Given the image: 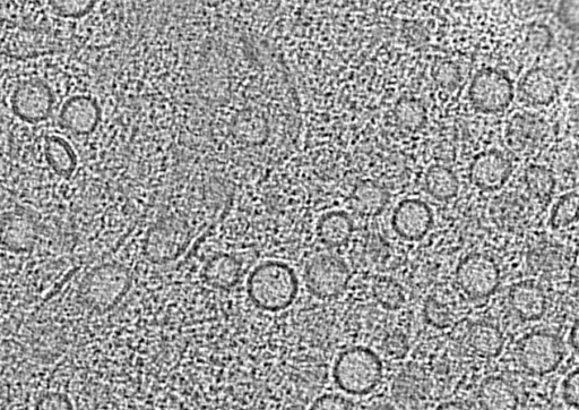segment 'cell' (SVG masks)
<instances>
[{
	"label": "cell",
	"mask_w": 579,
	"mask_h": 410,
	"mask_svg": "<svg viewBox=\"0 0 579 410\" xmlns=\"http://www.w3.org/2000/svg\"><path fill=\"white\" fill-rule=\"evenodd\" d=\"M436 410H473L470 406L460 403V401H448L437 407Z\"/></svg>",
	"instance_id": "ab89813d"
},
{
	"label": "cell",
	"mask_w": 579,
	"mask_h": 410,
	"mask_svg": "<svg viewBox=\"0 0 579 410\" xmlns=\"http://www.w3.org/2000/svg\"><path fill=\"white\" fill-rule=\"evenodd\" d=\"M132 287V275L119 263H105L94 268L83 281L82 300L89 309L106 313L124 300Z\"/></svg>",
	"instance_id": "277c9868"
},
{
	"label": "cell",
	"mask_w": 579,
	"mask_h": 410,
	"mask_svg": "<svg viewBox=\"0 0 579 410\" xmlns=\"http://www.w3.org/2000/svg\"><path fill=\"white\" fill-rule=\"evenodd\" d=\"M391 391L395 403L402 409L419 410L430 397L428 375L417 365L406 366L396 374Z\"/></svg>",
	"instance_id": "4fadbf2b"
},
{
	"label": "cell",
	"mask_w": 579,
	"mask_h": 410,
	"mask_svg": "<svg viewBox=\"0 0 579 410\" xmlns=\"http://www.w3.org/2000/svg\"><path fill=\"white\" fill-rule=\"evenodd\" d=\"M553 40V34L546 24L532 23L527 27L526 44L534 53L546 51Z\"/></svg>",
	"instance_id": "d6a6232c"
},
{
	"label": "cell",
	"mask_w": 579,
	"mask_h": 410,
	"mask_svg": "<svg viewBox=\"0 0 579 410\" xmlns=\"http://www.w3.org/2000/svg\"><path fill=\"white\" fill-rule=\"evenodd\" d=\"M39 237L37 213L28 208H15L0 219V244L13 253H27Z\"/></svg>",
	"instance_id": "8fae6325"
},
{
	"label": "cell",
	"mask_w": 579,
	"mask_h": 410,
	"mask_svg": "<svg viewBox=\"0 0 579 410\" xmlns=\"http://www.w3.org/2000/svg\"><path fill=\"white\" fill-rule=\"evenodd\" d=\"M370 410H396V408L387 403H378L371 407Z\"/></svg>",
	"instance_id": "b9f144b4"
},
{
	"label": "cell",
	"mask_w": 579,
	"mask_h": 410,
	"mask_svg": "<svg viewBox=\"0 0 579 410\" xmlns=\"http://www.w3.org/2000/svg\"><path fill=\"white\" fill-rule=\"evenodd\" d=\"M53 12L65 19H81L91 13L95 2H50Z\"/></svg>",
	"instance_id": "836d02e7"
},
{
	"label": "cell",
	"mask_w": 579,
	"mask_h": 410,
	"mask_svg": "<svg viewBox=\"0 0 579 410\" xmlns=\"http://www.w3.org/2000/svg\"><path fill=\"white\" fill-rule=\"evenodd\" d=\"M561 395L569 407L578 408L579 405V372L569 373L561 387Z\"/></svg>",
	"instance_id": "f35d334b"
},
{
	"label": "cell",
	"mask_w": 579,
	"mask_h": 410,
	"mask_svg": "<svg viewBox=\"0 0 579 410\" xmlns=\"http://www.w3.org/2000/svg\"><path fill=\"white\" fill-rule=\"evenodd\" d=\"M403 38L406 44L413 48L426 46L430 40V33L425 24L420 22H406L402 29Z\"/></svg>",
	"instance_id": "d590c367"
},
{
	"label": "cell",
	"mask_w": 579,
	"mask_h": 410,
	"mask_svg": "<svg viewBox=\"0 0 579 410\" xmlns=\"http://www.w3.org/2000/svg\"><path fill=\"white\" fill-rule=\"evenodd\" d=\"M563 341L551 332L535 331L518 344V360L524 369L543 377L555 372L564 360Z\"/></svg>",
	"instance_id": "52a82bcc"
},
{
	"label": "cell",
	"mask_w": 579,
	"mask_h": 410,
	"mask_svg": "<svg viewBox=\"0 0 579 410\" xmlns=\"http://www.w3.org/2000/svg\"><path fill=\"white\" fill-rule=\"evenodd\" d=\"M233 136L247 145H261L270 135L269 122L261 111L244 109L233 118L231 124Z\"/></svg>",
	"instance_id": "44dd1931"
},
{
	"label": "cell",
	"mask_w": 579,
	"mask_h": 410,
	"mask_svg": "<svg viewBox=\"0 0 579 410\" xmlns=\"http://www.w3.org/2000/svg\"><path fill=\"white\" fill-rule=\"evenodd\" d=\"M390 201V194L373 181L361 182L352 193L353 208L360 215L366 217H376L382 213Z\"/></svg>",
	"instance_id": "cb8c5ba5"
},
{
	"label": "cell",
	"mask_w": 579,
	"mask_h": 410,
	"mask_svg": "<svg viewBox=\"0 0 579 410\" xmlns=\"http://www.w3.org/2000/svg\"><path fill=\"white\" fill-rule=\"evenodd\" d=\"M512 162L503 152L489 150L475 156L470 167V178L478 189L495 192L504 187L512 175Z\"/></svg>",
	"instance_id": "5bb4252c"
},
{
	"label": "cell",
	"mask_w": 579,
	"mask_h": 410,
	"mask_svg": "<svg viewBox=\"0 0 579 410\" xmlns=\"http://www.w3.org/2000/svg\"><path fill=\"white\" fill-rule=\"evenodd\" d=\"M524 181L527 191L540 202L549 201L556 189L555 175L549 168L541 165L527 167Z\"/></svg>",
	"instance_id": "83f0119b"
},
{
	"label": "cell",
	"mask_w": 579,
	"mask_h": 410,
	"mask_svg": "<svg viewBox=\"0 0 579 410\" xmlns=\"http://www.w3.org/2000/svg\"><path fill=\"white\" fill-rule=\"evenodd\" d=\"M456 283L465 295L475 300L488 298L497 292L500 284V270L489 255L474 253L458 263Z\"/></svg>",
	"instance_id": "9c48e42d"
},
{
	"label": "cell",
	"mask_w": 579,
	"mask_h": 410,
	"mask_svg": "<svg viewBox=\"0 0 579 410\" xmlns=\"http://www.w3.org/2000/svg\"><path fill=\"white\" fill-rule=\"evenodd\" d=\"M570 345H572L575 352H578L579 348V322L578 320L575 321L572 330H570L569 336Z\"/></svg>",
	"instance_id": "60d3db41"
},
{
	"label": "cell",
	"mask_w": 579,
	"mask_h": 410,
	"mask_svg": "<svg viewBox=\"0 0 579 410\" xmlns=\"http://www.w3.org/2000/svg\"><path fill=\"white\" fill-rule=\"evenodd\" d=\"M509 304L523 321H539L548 309V298L543 288L533 280H524L509 290Z\"/></svg>",
	"instance_id": "e0dca14e"
},
{
	"label": "cell",
	"mask_w": 579,
	"mask_h": 410,
	"mask_svg": "<svg viewBox=\"0 0 579 410\" xmlns=\"http://www.w3.org/2000/svg\"><path fill=\"white\" fill-rule=\"evenodd\" d=\"M55 101L54 91L46 81L31 78L16 85L11 105L13 113L22 121L38 124L53 114Z\"/></svg>",
	"instance_id": "30bf717a"
},
{
	"label": "cell",
	"mask_w": 579,
	"mask_h": 410,
	"mask_svg": "<svg viewBox=\"0 0 579 410\" xmlns=\"http://www.w3.org/2000/svg\"><path fill=\"white\" fill-rule=\"evenodd\" d=\"M353 230L352 219L343 211L326 213L317 225L318 238L324 245L333 249L347 245L353 235Z\"/></svg>",
	"instance_id": "7402d4cb"
},
{
	"label": "cell",
	"mask_w": 579,
	"mask_h": 410,
	"mask_svg": "<svg viewBox=\"0 0 579 410\" xmlns=\"http://www.w3.org/2000/svg\"><path fill=\"white\" fill-rule=\"evenodd\" d=\"M63 51L64 41L53 31L0 16V55L25 61Z\"/></svg>",
	"instance_id": "7a4b0ae2"
},
{
	"label": "cell",
	"mask_w": 579,
	"mask_h": 410,
	"mask_svg": "<svg viewBox=\"0 0 579 410\" xmlns=\"http://www.w3.org/2000/svg\"><path fill=\"white\" fill-rule=\"evenodd\" d=\"M432 76L439 87L447 91L456 90L462 79L460 67L451 61L439 62L434 67Z\"/></svg>",
	"instance_id": "1f68e13d"
},
{
	"label": "cell",
	"mask_w": 579,
	"mask_h": 410,
	"mask_svg": "<svg viewBox=\"0 0 579 410\" xmlns=\"http://www.w3.org/2000/svg\"><path fill=\"white\" fill-rule=\"evenodd\" d=\"M478 400L482 410H517L520 404L512 384L499 377H491L481 383Z\"/></svg>",
	"instance_id": "ffe728a7"
},
{
	"label": "cell",
	"mask_w": 579,
	"mask_h": 410,
	"mask_svg": "<svg viewBox=\"0 0 579 410\" xmlns=\"http://www.w3.org/2000/svg\"><path fill=\"white\" fill-rule=\"evenodd\" d=\"M383 350L388 358L402 360L409 353V340L404 333L396 331L388 335L383 343Z\"/></svg>",
	"instance_id": "e575fe53"
},
{
	"label": "cell",
	"mask_w": 579,
	"mask_h": 410,
	"mask_svg": "<svg viewBox=\"0 0 579 410\" xmlns=\"http://www.w3.org/2000/svg\"><path fill=\"white\" fill-rule=\"evenodd\" d=\"M549 127L544 119L530 113H517L506 127V143L517 153L538 150L547 139Z\"/></svg>",
	"instance_id": "9a60e30c"
},
{
	"label": "cell",
	"mask_w": 579,
	"mask_h": 410,
	"mask_svg": "<svg viewBox=\"0 0 579 410\" xmlns=\"http://www.w3.org/2000/svg\"><path fill=\"white\" fill-rule=\"evenodd\" d=\"M309 410H353V406L341 395L328 394L317 398Z\"/></svg>",
	"instance_id": "8d00e7d4"
},
{
	"label": "cell",
	"mask_w": 579,
	"mask_h": 410,
	"mask_svg": "<svg viewBox=\"0 0 579 410\" xmlns=\"http://www.w3.org/2000/svg\"><path fill=\"white\" fill-rule=\"evenodd\" d=\"M45 153L48 165L62 177H71L77 168V156L69 144L57 135H51L46 140Z\"/></svg>",
	"instance_id": "d4e9b609"
},
{
	"label": "cell",
	"mask_w": 579,
	"mask_h": 410,
	"mask_svg": "<svg viewBox=\"0 0 579 410\" xmlns=\"http://www.w3.org/2000/svg\"><path fill=\"white\" fill-rule=\"evenodd\" d=\"M247 292L250 301L258 309L280 312L295 303L299 293V281L288 264L264 262L250 273Z\"/></svg>",
	"instance_id": "6da1fadb"
},
{
	"label": "cell",
	"mask_w": 579,
	"mask_h": 410,
	"mask_svg": "<svg viewBox=\"0 0 579 410\" xmlns=\"http://www.w3.org/2000/svg\"><path fill=\"white\" fill-rule=\"evenodd\" d=\"M469 95L475 109L485 114H497L511 105L514 85L505 72L483 68L474 76Z\"/></svg>",
	"instance_id": "ba28073f"
},
{
	"label": "cell",
	"mask_w": 579,
	"mask_h": 410,
	"mask_svg": "<svg viewBox=\"0 0 579 410\" xmlns=\"http://www.w3.org/2000/svg\"><path fill=\"white\" fill-rule=\"evenodd\" d=\"M194 237V228L186 218L164 217L145 236V258L155 264L174 262L186 253Z\"/></svg>",
	"instance_id": "5b68a950"
},
{
	"label": "cell",
	"mask_w": 579,
	"mask_h": 410,
	"mask_svg": "<svg viewBox=\"0 0 579 410\" xmlns=\"http://www.w3.org/2000/svg\"><path fill=\"white\" fill-rule=\"evenodd\" d=\"M518 95L526 105L549 106L558 96L557 80L546 68H532L518 84Z\"/></svg>",
	"instance_id": "ac0fdd59"
},
{
	"label": "cell",
	"mask_w": 579,
	"mask_h": 410,
	"mask_svg": "<svg viewBox=\"0 0 579 410\" xmlns=\"http://www.w3.org/2000/svg\"><path fill=\"white\" fill-rule=\"evenodd\" d=\"M579 195L577 192L567 193L553 205L550 225L555 230L572 226L578 217Z\"/></svg>",
	"instance_id": "f546056e"
},
{
	"label": "cell",
	"mask_w": 579,
	"mask_h": 410,
	"mask_svg": "<svg viewBox=\"0 0 579 410\" xmlns=\"http://www.w3.org/2000/svg\"><path fill=\"white\" fill-rule=\"evenodd\" d=\"M425 318L430 326L445 329L451 327L454 313L447 303L437 297H430L425 304Z\"/></svg>",
	"instance_id": "4dcf8cb0"
},
{
	"label": "cell",
	"mask_w": 579,
	"mask_h": 410,
	"mask_svg": "<svg viewBox=\"0 0 579 410\" xmlns=\"http://www.w3.org/2000/svg\"><path fill=\"white\" fill-rule=\"evenodd\" d=\"M395 121L406 132H418L427 122V111L417 99L402 98L394 108Z\"/></svg>",
	"instance_id": "4316f807"
},
{
	"label": "cell",
	"mask_w": 579,
	"mask_h": 410,
	"mask_svg": "<svg viewBox=\"0 0 579 410\" xmlns=\"http://www.w3.org/2000/svg\"><path fill=\"white\" fill-rule=\"evenodd\" d=\"M432 226H434V212L426 202L406 199L394 209L392 227L404 241H421L428 235Z\"/></svg>",
	"instance_id": "7c38bea8"
},
{
	"label": "cell",
	"mask_w": 579,
	"mask_h": 410,
	"mask_svg": "<svg viewBox=\"0 0 579 410\" xmlns=\"http://www.w3.org/2000/svg\"><path fill=\"white\" fill-rule=\"evenodd\" d=\"M241 272L243 268L235 256L220 253L206 262L203 268V279L212 288L228 290L239 284Z\"/></svg>",
	"instance_id": "d6986e66"
},
{
	"label": "cell",
	"mask_w": 579,
	"mask_h": 410,
	"mask_svg": "<svg viewBox=\"0 0 579 410\" xmlns=\"http://www.w3.org/2000/svg\"><path fill=\"white\" fill-rule=\"evenodd\" d=\"M333 378L345 394L366 396L382 381L383 363L374 350L362 346L351 347L337 357Z\"/></svg>",
	"instance_id": "3957f363"
},
{
	"label": "cell",
	"mask_w": 579,
	"mask_h": 410,
	"mask_svg": "<svg viewBox=\"0 0 579 410\" xmlns=\"http://www.w3.org/2000/svg\"><path fill=\"white\" fill-rule=\"evenodd\" d=\"M350 278L348 264L334 254L316 255L308 262L305 270L307 289L321 300H330L343 294Z\"/></svg>",
	"instance_id": "8992f818"
},
{
	"label": "cell",
	"mask_w": 579,
	"mask_h": 410,
	"mask_svg": "<svg viewBox=\"0 0 579 410\" xmlns=\"http://www.w3.org/2000/svg\"><path fill=\"white\" fill-rule=\"evenodd\" d=\"M101 121L98 101L86 95L69 98L59 113V124L75 135H90Z\"/></svg>",
	"instance_id": "2e32d148"
},
{
	"label": "cell",
	"mask_w": 579,
	"mask_h": 410,
	"mask_svg": "<svg viewBox=\"0 0 579 410\" xmlns=\"http://www.w3.org/2000/svg\"><path fill=\"white\" fill-rule=\"evenodd\" d=\"M5 268V261L3 260L2 256H0V273L3 272Z\"/></svg>",
	"instance_id": "7bdbcfd3"
},
{
	"label": "cell",
	"mask_w": 579,
	"mask_h": 410,
	"mask_svg": "<svg viewBox=\"0 0 579 410\" xmlns=\"http://www.w3.org/2000/svg\"><path fill=\"white\" fill-rule=\"evenodd\" d=\"M34 410H73L71 399L59 392L43 395Z\"/></svg>",
	"instance_id": "74e56055"
},
{
	"label": "cell",
	"mask_w": 579,
	"mask_h": 410,
	"mask_svg": "<svg viewBox=\"0 0 579 410\" xmlns=\"http://www.w3.org/2000/svg\"><path fill=\"white\" fill-rule=\"evenodd\" d=\"M373 295L377 303L386 310H400L405 304V293L402 286L390 277H380L375 281Z\"/></svg>",
	"instance_id": "f1b7e54d"
},
{
	"label": "cell",
	"mask_w": 579,
	"mask_h": 410,
	"mask_svg": "<svg viewBox=\"0 0 579 410\" xmlns=\"http://www.w3.org/2000/svg\"><path fill=\"white\" fill-rule=\"evenodd\" d=\"M425 187L432 198L446 202L456 198L460 191V182L452 169L436 165L427 170Z\"/></svg>",
	"instance_id": "484cf974"
},
{
	"label": "cell",
	"mask_w": 579,
	"mask_h": 410,
	"mask_svg": "<svg viewBox=\"0 0 579 410\" xmlns=\"http://www.w3.org/2000/svg\"><path fill=\"white\" fill-rule=\"evenodd\" d=\"M468 344L475 354L495 358L503 353L505 337L494 324L477 322L472 324L468 331Z\"/></svg>",
	"instance_id": "603a6c76"
}]
</instances>
